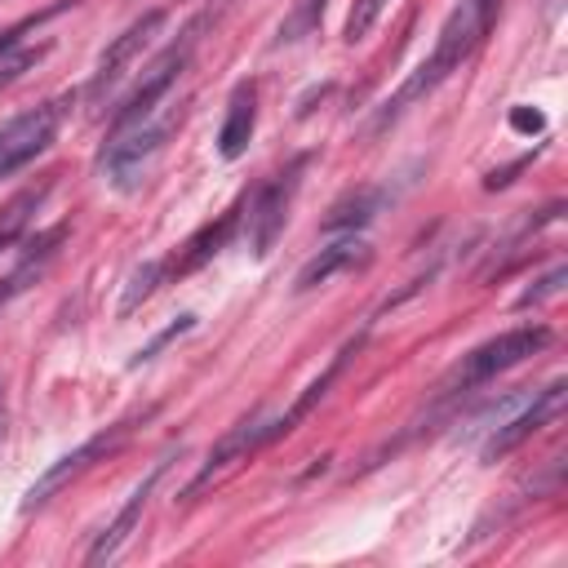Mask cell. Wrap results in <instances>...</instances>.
Here are the masks:
<instances>
[{"label": "cell", "mask_w": 568, "mask_h": 568, "mask_svg": "<svg viewBox=\"0 0 568 568\" xmlns=\"http://www.w3.org/2000/svg\"><path fill=\"white\" fill-rule=\"evenodd\" d=\"M266 444H275V435H271V417H244V422H235V426H226L222 430V439L209 448V457L200 462V470L191 475V484L182 488V497L191 501L200 488H209L213 479H222L231 466H240V462H248L257 448H266Z\"/></svg>", "instance_id": "11"}, {"label": "cell", "mask_w": 568, "mask_h": 568, "mask_svg": "<svg viewBox=\"0 0 568 568\" xmlns=\"http://www.w3.org/2000/svg\"><path fill=\"white\" fill-rule=\"evenodd\" d=\"M160 284H169V271H164V257H151V262H142V266H133L129 271V280H124V293H120V315H129V311H138Z\"/></svg>", "instance_id": "18"}, {"label": "cell", "mask_w": 568, "mask_h": 568, "mask_svg": "<svg viewBox=\"0 0 568 568\" xmlns=\"http://www.w3.org/2000/svg\"><path fill=\"white\" fill-rule=\"evenodd\" d=\"M324 9H328V0H297V4L284 13V22L275 27V49H280V44H297V40L315 36V31H320V22H324Z\"/></svg>", "instance_id": "19"}, {"label": "cell", "mask_w": 568, "mask_h": 568, "mask_svg": "<svg viewBox=\"0 0 568 568\" xmlns=\"http://www.w3.org/2000/svg\"><path fill=\"white\" fill-rule=\"evenodd\" d=\"M80 0H53V4H44V9H36V13H27L22 22H13V27H4L0 31V89H9V84H18L31 67H40V58L53 49V40H40V44H27V36L31 31H40L49 18H58V13H67V9H75Z\"/></svg>", "instance_id": "12"}, {"label": "cell", "mask_w": 568, "mask_h": 568, "mask_svg": "<svg viewBox=\"0 0 568 568\" xmlns=\"http://www.w3.org/2000/svg\"><path fill=\"white\" fill-rule=\"evenodd\" d=\"M164 22H169L164 9H146V13H138L120 36H111V44L98 53V62H93V71H89V84H84V102H89V106H102V102L115 93V84L129 75V67L142 58V49L160 36Z\"/></svg>", "instance_id": "8"}, {"label": "cell", "mask_w": 568, "mask_h": 568, "mask_svg": "<svg viewBox=\"0 0 568 568\" xmlns=\"http://www.w3.org/2000/svg\"><path fill=\"white\" fill-rule=\"evenodd\" d=\"M497 13H501V0H457L453 13L444 18L439 36H435V49H430V53L404 75V84L373 111L368 133H386V129H395V124L404 120L408 106H417V102L430 98L453 71H462V62H470L475 49L488 40Z\"/></svg>", "instance_id": "1"}, {"label": "cell", "mask_w": 568, "mask_h": 568, "mask_svg": "<svg viewBox=\"0 0 568 568\" xmlns=\"http://www.w3.org/2000/svg\"><path fill=\"white\" fill-rule=\"evenodd\" d=\"M173 457H178V453L169 448L164 457H155V462H151V470H146V475H142V479L129 488V497L120 501V510H115V515H111V519H106V524L93 532V541H89V550H84V564H93V568H98V564H111V559L124 550V541L138 532V524H142V510L151 506V497H155L160 479L169 475Z\"/></svg>", "instance_id": "10"}, {"label": "cell", "mask_w": 568, "mask_h": 568, "mask_svg": "<svg viewBox=\"0 0 568 568\" xmlns=\"http://www.w3.org/2000/svg\"><path fill=\"white\" fill-rule=\"evenodd\" d=\"M226 4H231V0H217V4L200 9L195 18H186V27L178 31V40H169V44L151 58V67L138 75V84L115 102V111L106 115V133H120V129H129V124H138V120H146L151 111H160V106H164V98L173 93V84H178V80H182V71L191 67V58H195V49H200L204 31L226 13Z\"/></svg>", "instance_id": "2"}, {"label": "cell", "mask_w": 568, "mask_h": 568, "mask_svg": "<svg viewBox=\"0 0 568 568\" xmlns=\"http://www.w3.org/2000/svg\"><path fill=\"white\" fill-rule=\"evenodd\" d=\"M564 280H568V271H564V262H555L546 275H537V280H532V284H528V288L515 297V306H519V311H528V306H541L546 297H555V293L564 288Z\"/></svg>", "instance_id": "22"}, {"label": "cell", "mask_w": 568, "mask_h": 568, "mask_svg": "<svg viewBox=\"0 0 568 568\" xmlns=\"http://www.w3.org/2000/svg\"><path fill=\"white\" fill-rule=\"evenodd\" d=\"M550 337H555V333H550V324H515V328H506V333H497V337H488V342L470 346V351L453 364V373L444 377L439 399H444V404L466 399V395H470V390H479L484 382H493V377L510 373L515 364L532 359L537 351H546V346H550Z\"/></svg>", "instance_id": "3"}, {"label": "cell", "mask_w": 568, "mask_h": 568, "mask_svg": "<svg viewBox=\"0 0 568 568\" xmlns=\"http://www.w3.org/2000/svg\"><path fill=\"white\" fill-rule=\"evenodd\" d=\"M240 217H244V195L231 204V209H222L213 222H204L191 240H182L169 257H164V271H169V280H182V275H191V271H200L204 262H213L231 240H235V231H240Z\"/></svg>", "instance_id": "13"}, {"label": "cell", "mask_w": 568, "mask_h": 568, "mask_svg": "<svg viewBox=\"0 0 568 568\" xmlns=\"http://www.w3.org/2000/svg\"><path fill=\"white\" fill-rule=\"evenodd\" d=\"M160 408L155 404H146V408H138V413H129V417H120V422H111V426H102V430H93L84 444H75V448H67L62 457H53L36 479H31V488L22 493V515H31V510H44L67 484H75L80 475H89L98 462H106V457H115L129 439H133V430L142 426V422H151Z\"/></svg>", "instance_id": "4"}, {"label": "cell", "mask_w": 568, "mask_h": 568, "mask_svg": "<svg viewBox=\"0 0 568 568\" xmlns=\"http://www.w3.org/2000/svg\"><path fill=\"white\" fill-rule=\"evenodd\" d=\"M564 395H568L564 377H555V382H546L541 390H532V399H528L519 413L501 417V422L488 430V439H484V448H479V462L493 466V462L510 457L519 444H528L537 430H546L550 422H559V413H564Z\"/></svg>", "instance_id": "9"}, {"label": "cell", "mask_w": 568, "mask_h": 568, "mask_svg": "<svg viewBox=\"0 0 568 568\" xmlns=\"http://www.w3.org/2000/svg\"><path fill=\"white\" fill-rule=\"evenodd\" d=\"M368 262H373V248H368V240H364L359 231H346L342 240L324 244L320 253H311V257L302 262V271L293 275V293H311V288L328 284L333 275L359 271V266H368Z\"/></svg>", "instance_id": "14"}, {"label": "cell", "mask_w": 568, "mask_h": 568, "mask_svg": "<svg viewBox=\"0 0 568 568\" xmlns=\"http://www.w3.org/2000/svg\"><path fill=\"white\" fill-rule=\"evenodd\" d=\"M306 164H311V151H302V155H293L280 173H271L253 195H244V240H248V253L262 262V257H271V248H275V240L284 235V222H288V209H293V195H297V186H302V173H306Z\"/></svg>", "instance_id": "6"}, {"label": "cell", "mask_w": 568, "mask_h": 568, "mask_svg": "<svg viewBox=\"0 0 568 568\" xmlns=\"http://www.w3.org/2000/svg\"><path fill=\"white\" fill-rule=\"evenodd\" d=\"M53 178H58V173H44L40 182L22 186V191L0 209V253H4V248H18V244L27 240V231H31L36 213H40V204H44L49 191H53Z\"/></svg>", "instance_id": "17"}, {"label": "cell", "mask_w": 568, "mask_h": 568, "mask_svg": "<svg viewBox=\"0 0 568 568\" xmlns=\"http://www.w3.org/2000/svg\"><path fill=\"white\" fill-rule=\"evenodd\" d=\"M178 124H182V106H160L146 120H138L120 133H106V142L98 151V169L106 173V182L115 191H133Z\"/></svg>", "instance_id": "5"}, {"label": "cell", "mask_w": 568, "mask_h": 568, "mask_svg": "<svg viewBox=\"0 0 568 568\" xmlns=\"http://www.w3.org/2000/svg\"><path fill=\"white\" fill-rule=\"evenodd\" d=\"M191 328H195V315H191V311H186V315H178V320H173V324H164V328H160V333H155L146 346H138V351H133L129 368H142V364H151V359H155V355H160V351H164L173 337H182V333H191Z\"/></svg>", "instance_id": "21"}, {"label": "cell", "mask_w": 568, "mask_h": 568, "mask_svg": "<svg viewBox=\"0 0 568 568\" xmlns=\"http://www.w3.org/2000/svg\"><path fill=\"white\" fill-rule=\"evenodd\" d=\"M253 129H257V80H235V89L226 98L222 129H217V155L240 160L253 142Z\"/></svg>", "instance_id": "15"}, {"label": "cell", "mask_w": 568, "mask_h": 568, "mask_svg": "<svg viewBox=\"0 0 568 568\" xmlns=\"http://www.w3.org/2000/svg\"><path fill=\"white\" fill-rule=\"evenodd\" d=\"M75 102H80V93H58V98H49V102H40V106L0 124V182L13 178L18 169H27L36 155H44L53 146V138L62 133Z\"/></svg>", "instance_id": "7"}, {"label": "cell", "mask_w": 568, "mask_h": 568, "mask_svg": "<svg viewBox=\"0 0 568 568\" xmlns=\"http://www.w3.org/2000/svg\"><path fill=\"white\" fill-rule=\"evenodd\" d=\"M386 4H390V0H351V13H346V27H342V40H346V44H359V40L377 27V18L386 13Z\"/></svg>", "instance_id": "20"}, {"label": "cell", "mask_w": 568, "mask_h": 568, "mask_svg": "<svg viewBox=\"0 0 568 568\" xmlns=\"http://www.w3.org/2000/svg\"><path fill=\"white\" fill-rule=\"evenodd\" d=\"M399 200V186H390V182H373V186H355V191H346L333 209H328V217H324V231H364L386 204H395Z\"/></svg>", "instance_id": "16"}]
</instances>
